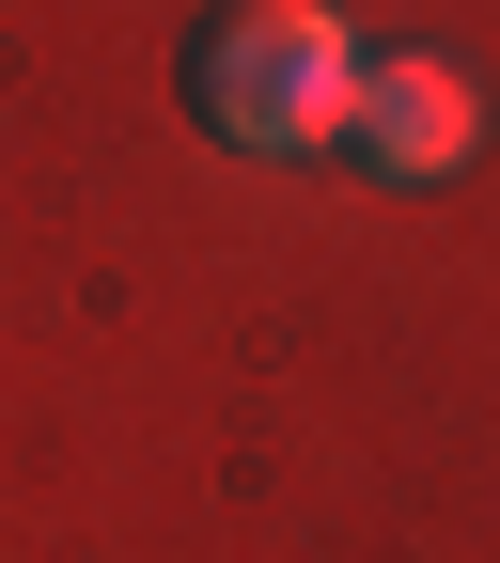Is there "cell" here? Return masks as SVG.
Returning <instances> with one entry per match:
<instances>
[{
  "label": "cell",
  "mask_w": 500,
  "mask_h": 563,
  "mask_svg": "<svg viewBox=\"0 0 500 563\" xmlns=\"http://www.w3.org/2000/svg\"><path fill=\"white\" fill-rule=\"evenodd\" d=\"M360 79L376 63L344 47V16H313V0H220V16L188 32V125L235 141V157L360 141Z\"/></svg>",
  "instance_id": "1"
},
{
  "label": "cell",
  "mask_w": 500,
  "mask_h": 563,
  "mask_svg": "<svg viewBox=\"0 0 500 563\" xmlns=\"http://www.w3.org/2000/svg\"><path fill=\"white\" fill-rule=\"evenodd\" d=\"M469 141H485V95L454 79V63H422V47H407V63H376V79H360V173L438 188Z\"/></svg>",
  "instance_id": "2"
}]
</instances>
